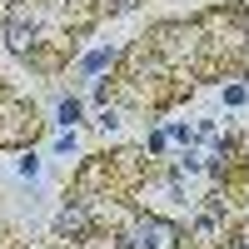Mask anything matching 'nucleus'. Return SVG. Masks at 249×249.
Here are the masks:
<instances>
[{
	"label": "nucleus",
	"instance_id": "f03ea898",
	"mask_svg": "<svg viewBox=\"0 0 249 249\" xmlns=\"http://www.w3.org/2000/svg\"><path fill=\"white\" fill-rule=\"evenodd\" d=\"M55 230H60V234H85V214H80V210H65Z\"/></svg>",
	"mask_w": 249,
	"mask_h": 249
},
{
	"label": "nucleus",
	"instance_id": "f257e3e1",
	"mask_svg": "<svg viewBox=\"0 0 249 249\" xmlns=\"http://www.w3.org/2000/svg\"><path fill=\"white\" fill-rule=\"evenodd\" d=\"M130 249H175L179 244V224H170V219H140V230H135V239H124Z\"/></svg>",
	"mask_w": 249,
	"mask_h": 249
},
{
	"label": "nucleus",
	"instance_id": "7ed1b4c3",
	"mask_svg": "<svg viewBox=\"0 0 249 249\" xmlns=\"http://www.w3.org/2000/svg\"><path fill=\"white\" fill-rule=\"evenodd\" d=\"M10 50H30V30H25V20H10Z\"/></svg>",
	"mask_w": 249,
	"mask_h": 249
},
{
	"label": "nucleus",
	"instance_id": "20e7f679",
	"mask_svg": "<svg viewBox=\"0 0 249 249\" xmlns=\"http://www.w3.org/2000/svg\"><path fill=\"white\" fill-rule=\"evenodd\" d=\"M60 120H65V124H75V120H80V105H75V100H65V105H60Z\"/></svg>",
	"mask_w": 249,
	"mask_h": 249
}]
</instances>
